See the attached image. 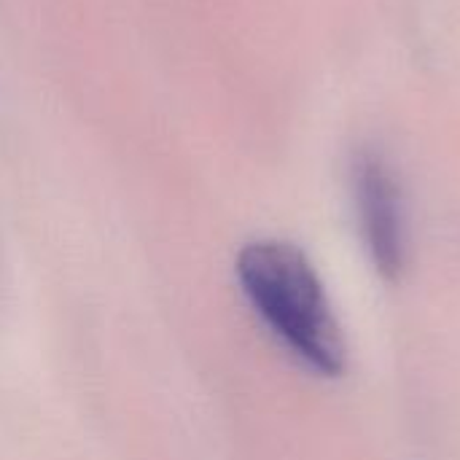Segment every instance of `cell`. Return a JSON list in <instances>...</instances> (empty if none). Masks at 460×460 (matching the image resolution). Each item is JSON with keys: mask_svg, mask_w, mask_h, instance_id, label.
Segmentation results:
<instances>
[{"mask_svg": "<svg viewBox=\"0 0 460 460\" xmlns=\"http://www.w3.org/2000/svg\"><path fill=\"white\" fill-rule=\"evenodd\" d=\"M356 197L372 261L385 278L404 267V224L399 189L377 156L364 154L356 164Z\"/></svg>", "mask_w": 460, "mask_h": 460, "instance_id": "7a4b0ae2", "label": "cell"}, {"mask_svg": "<svg viewBox=\"0 0 460 460\" xmlns=\"http://www.w3.org/2000/svg\"><path fill=\"white\" fill-rule=\"evenodd\" d=\"M240 286L272 334L310 369L337 377L345 345L310 259L291 243L256 240L237 256Z\"/></svg>", "mask_w": 460, "mask_h": 460, "instance_id": "6da1fadb", "label": "cell"}]
</instances>
